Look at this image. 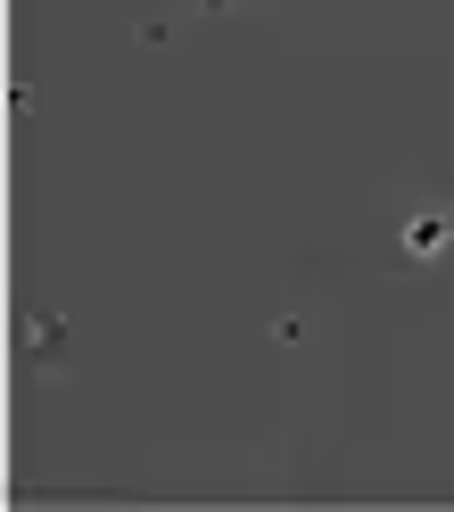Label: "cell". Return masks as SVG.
Wrapping results in <instances>:
<instances>
[{"instance_id": "obj_1", "label": "cell", "mask_w": 454, "mask_h": 512, "mask_svg": "<svg viewBox=\"0 0 454 512\" xmlns=\"http://www.w3.org/2000/svg\"><path fill=\"white\" fill-rule=\"evenodd\" d=\"M405 240H413V256H438V248L454 240V223H446V215H421V223H413Z\"/></svg>"}]
</instances>
